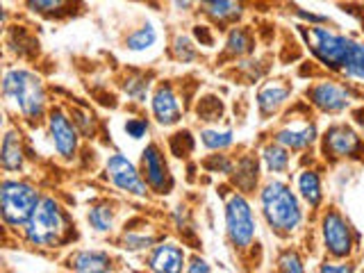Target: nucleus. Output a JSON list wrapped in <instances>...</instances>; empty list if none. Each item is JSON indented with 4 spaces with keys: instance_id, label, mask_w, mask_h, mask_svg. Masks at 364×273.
<instances>
[{
    "instance_id": "obj_18",
    "label": "nucleus",
    "mask_w": 364,
    "mask_h": 273,
    "mask_svg": "<svg viewBox=\"0 0 364 273\" xmlns=\"http://www.w3.org/2000/svg\"><path fill=\"white\" fill-rule=\"evenodd\" d=\"M68 267L73 271L82 273H100V271H112V257L105 250H77L75 255L68 259Z\"/></svg>"
},
{
    "instance_id": "obj_2",
    "label": "nucleus",
    "mask_w": 364,
    "mask_h": 273,
    "mask_svg": "<svg viewBox=\"0 0 364 273\" xmlns=\"http://www.w3.org/2000/svg\"><path fill=\"white\" fill-rule=\"evenodd\" d=\"M259 205L264 221L278 235H291L303 223V208L299 203V196L280 180H271L262 187Z\"/></svg>"
},
{
    "instance_id": "obj_3",
    "label": "nucleus",
    "mask_w": 364,
    "mask_h": 273,
    "mask_svg": "<svg viewBox=\"0 0 364 273\" xmlns=\"http://www.w3.org/2000/svg\"><path fill=\"white\" fill-rule=\"evenodd\" d=\"M3 96L28 123H37L46 114V89L37 73L28 68H9L3 77Z\"/></svg>"
},
{
    "instance_id": "obj_37",
    "label": "nucleus",
    "mask_w": 364,
    "mask_h": 273,
    "mask_svg": "<svg viewBox=\"0 0 364 273\" xmlns=\"http://www.w3.org/2000/svg\"><path fill=\"white\" fill-rule=\"evenodd\" d=\"M187 271H191V273H198V271L210 273V271H212V267H210V262H208V259H203V257H198V255H196V257H191Z\"/></svg>"
},
{
    "instance_id": "obj_26",
    "label": "nucleus",
    "mask_w": 364,
    "mask_h": 273,
    "mask_svg": "<svg viewBox=\"0 0 364 273\" xmlns=\"http://www.w3.org/2000/svg\"><path fill=\"white\" fill-rule=\"evenodd\" d=\"M200 141L208 151H225L235 144V134L232 130H203Z\"/></svg>"
},
{
    "instance_id": "obj_39",
    "label": "nucleus",
    "mask_w": 364,
    "mask_h": 273,
    "mask_svg": "<svg viewBox=\"0 0 364 273\" xmlns=\"http://www.w3.org/2000/svg\"><path fill=\"white\" fill-rule=\"evenodd\" d=\"M171 3H173L180 11H187V9H191L193 5H196L198 0H171Z\"/></svg>"
},
{
    "instance_id": "obj_17",
    "label": "nucleus",
    "mask_w": 364,
    "mask_h": 273,
    "mask_svg": "<svg viewBox=\"0 0 364 273\" xmlns=\"http://www.w3.org/2000/svg\"><path fill=\"white\" fill-rule=\"evenodd\" d=\"M0 164L11 173V171H21L26 164V151H23V139L18 130H7L3 136V146H0Z\"/></svg>"
},
{
    "instance_id": "obj_5",
    "label": "nucleus",
    "mask_w": 364,
    "mask_h": 273,
    "mask_svg": "<svg viewBox=\"0 0 364 273\" xmlns=\"http://www.w3.org/2000/svg\"><path fill=\"white\" fill-rule=\"evenodd\" d=\"M303 37L307 41V48H310V53L318 62L328 66L330 71L341 73V68H344V62H346L348 46L353 39L344 37V34H337L330 28H323L321 23H318V26L303 28Z\"/></svg>"
},
{
    "instance_id": "obj_8",
    "label": "nucleus",
    "mask_w": 364,
    "mask_h": 273,
    "mask_svg": "<svg viewBox=\"0 0 364 273\" xmlns=\"http://www.w3.org/2000/svg\"><path fill=\"white\" fill-rule=\"evenodd\" d=\"M48 136H50L55 153L62 159L75 157L77 146H80V130L75 121H71V117L60 107L50 109L48 114Z\"/></svg>"
},
{
    "instance_id": "obj_33",
    "label": "nucleus",
    "mask_w": 364,
    "mask_h": 273,
    "mask_svg": "<svg viewBox=\"0 0 364 273\" xmlns=\"http://www.w3.org/2000/svg\"><path fill=\"white\" fill-rule=\"evenodd\" d=\"M123 130L130 139H141V136H146V132H148V121H144L139 117H132V119L125 121Z\"/></svg>"
},
{
    "instance_id": "obj_34",
    "label": "nucleus",
    "mask_w": 364,
    "mask_h": 273,
    "mask_svg": "<svg viewBox=\"0 0 364 273\" xmlns=\"http://www.w3.org/2000/svg\"><path fill=\"white\" fill-rule=\"evenodd\" d=\"M221 114H223V107H221V102L216 100V98L212 102V107H208V102H205V100L198 102V117L203 121H219Z\"/></svg>"
},
{
    "instance_id": "obj_11",
    "label": "nucleus",
    "mask_w": 364,
    "mask_h": 273,
    "mask_svg": "<svg viewBox=\"0 0 364 273\" xmlns=\"http://www.w3.org/2000/svg\"><path fill=\"white\" fill-rule=\"evenodd\" d=\"M362 139L360 134L350 128V125L337 123L330 125L328 132L323 134V153L330 159H344V157H355L362 153Z\"/></svg>"
},
{
    "instance_id": "obj_20",
    "label": "nucleus",
    "mask_w": 364,
    "mask_h": 273,
    "mask_svg": "<svg viewBox=\"0 0 364 273\" xmlns=\"http://www.w3.org/2000/svg\"><path fill=\"white\" fill-rule=\"evenodd\" d=\"M341 75H344L346 80H353V82L364 85V43L350 41L344 68H341Z\"/></svg>"
},
{
    "instance_id": "obj_40",
    "label": "nucleus",
    "mask_w": 364,
    "mask_h": 273,
    "mask_svg": "<svg viewBox=\"0 0 364 273\" xmlns=\"http://www.w3.org/2000/svg\"><path fill=\"white\" fill-rule=\"evenodd\" d=\"M321 271H339V273H348V271H353V267H348V264H323V267H321Z\"/></svg>"
},
{
    "instance_id": "obj_30",
    "label": "nucleus",
    "mask_w": 364,
    "mask_h": 273,
    "mask_svg": "<svg viewBox=\"0 0 364 273\" xmlns=\"http://www.w3.org/2000/svg\"><path fill=\"white\" fill-rule=\"evenodd\" d=\"M173 53L180 62H193L196 60V48H193V43L189 41V37H176V43H173Z\"/></svg>"
},
{
    "instance_id": "obj_1",
    "label": "nucleus",
    "mask_w": 364,
    "mask_h": 273,
    "mask_svg": "<svg viewBox=\"0 0 364 273\" xmlns=\"http://www.w3.org/2000/svg\"><path fill=\"white\" fill-rule=\"evenodd\" d=\"M68 232H71L68 214L53 196H43L39 200V205L34 208L26 228H23L26 242L37 248L62 246L68 239Z\"/></svg>"
},
{
    "instance_id": "obj_24",
    "label": "nucleus",
    "mask_w": 364,
    "mask_h": 273,
    "mask_svg": "<svg viewBox=\"0 0 364 273\" xmlns=\"http://www.w3.org/2000/svg\"><path fill=\"white\" fill-rule=\"evenodd\" d=\"M155 43H157V30H155L153 23H146V26L136 28L132 34H128V37H125V48L132 50V53L151 50Z\"/></svg>"
},
{
    "instance_id": "obj_12",
    "label": "nucleus",
    "mask_w": 364,
    "mask_h": 273,
    "mask_svg": "<svg viewBox=\"0 0 364 273\" xmlns=\"http://www.w3.org/2000/svg\"><path fill=\"white\" fill-rule=\"evenodd\" d=\"M141 173L155 193H168L173 187V178L168 173V164L157 144H148L141 153Z\"/></svg>"
},
{
    "instance_id": "obj_10",
    "label": "nucleus",
    "mask_w": 364,
    "mask_h": 273,
    "mask_svg": "<svg viewBox=\"0 0 364 273\" xmlns=\"http://www.w3.org/2000/svg\"><path fill=\"white\" fill-rule=\"evenodd\" d=\"M307 98H310V102L318 112L339 114L350 107V102L355 96H353V91L348 87L333 82V80H326V82H318L307 91Z\"/></svg>"
},
{
    "instance_id": "obj_31",
    "label": "nucleus",
    "mask_w": 364,
    "mask_h": 273,
    "mask_svg": "<svg viewBox=\"0 0 364 273\" xmlns=\"http://www.w3.org/2000/svg\"><path fill=\"white\" fill-rule=\"evenodd\" d=\"M125 94H128L130 98L134 100H146V94H148V80L144 77H128L125 80Z\"/></svg>"
},
{
    "instance_id": "obj_41",
    "label": "nucleus",
    "mask_w": 364,
    "mask_h": 273,
    "mask_svg": "<svg viewBox=\"0 0 364 273\" xmlns=\"http://www.w3.org/2000/svg\"><path fill=\"white\" fill-rule=\"evenodd\" d=\"M355 123H358V128H360L362 134H364V109H360V112L355 114Z\"/></svg>"
},
{
    "instance_id": "obj_4",
    "label": "nucleus",
    "mask_w": 364,
    "mask_h": 273,
    "mask_svg": "<svg viewBox=\"0 0 364 273\" xmlns=\"http://www.w3.org/2000/svg\"><path fill=\"white\" fill-rule=\"evenodd\" d=\"M39 189L28 180L5 178L0 185V214L7 228H26L34 208L39 205Z\"/></svg>"
},
{
    "instance_id": "obj_19",
    "label": "nucleus",
    "mask_w": 364,
    "mask_h": 273,
    "mask_svg": "<svg viewBox=\"0 0 364 273\" xmlns=\"http://www.w3.org/2000/svg\"><path fill=\"white\" fill-rule=\"evenodd\" d=\"M203 11L216 23H230L242 14V5L237 0H198Z\"/></svg>"
},
{
    "instance_id": "obj_35",
    "label": "nucleus",
    "mask_w": 364,
    "mask_h": 273,
    "mask_svg": "<svg viewBox=\"0 0 364 273\" xmlns=\"http://www.w3.org/2000/svg\"><path fill=\"white\" fill-rule=\"evenodd\" d=\"M89 119H94V117H89L87 112H73V121L77 125V130L82 134H87V136L94 134V121L89 123Z\"/></svg>"
},
{
    "instance_id": "obj_13",
    "label": "nucleus",
    "mask_w": 364,
    "mask_h": 273,
    "mask_svg": "<svg viewBox=\"0 0 364 273\" xmlns=\"http://www.w3.org/2000/svg\"><path fill=\"white\" fill-rule=\"evenodd\" d=\"M151 109H153V117L159 125H176L182 119V105H180V98L176 94V89L171 87L168 82L159 85L155 89V94L151 98Z\"/></svg>"
},
{
    "instance_id": "obj_16",
    "label": "nucleus",
    "mask_w": 364,
    "mask_h": 273,
    "mask_svg": "<svg viewBox=\"0 0 364 273\" xmlns=\"http://www.w3.org/2000/svg\"><path fill=\"white\" fill-rule=\"evenodd\" d=\"M289 98V87L282 85L280 80H273V82H267L257 91V109L262 117H273L284 102Z\"/></svg>"
},
{
    "instance_id": "obj_7",
    "label": "nucleus",
    "mask_w": 364,
    "mask_h": 273,
    "mask_svg": "<svg viewBox=\"0 0 364 273\" xmlns=\"http://www.w3.org/2000/svg\"><path fill=\"white\" fill-rule=\"evenodd\" d=\"M107 178L109 182L117 189L130 193V196H136V198H146L148 196V182L144 178V173L139 168H136L128 157L121 155V153H112L107 157Z\"/></svg>"
},
{
    "instance_id": "obj_25",
    "label": "nucleus",
    "mask_w": 364,
    "mask_h": 273,
    "mask_svg": "<svg viewBox=\"0 0 364 273\" xmlns=\"http://www.w3.org/2000/svg\"><path fill=\"white\" fill-rule=\"evenodd\" d=\"M235 185L242 191H250L257 182V159L255 157H242L232 168Z\"/></svg>"
},
{
    "instance_id": "obj_15",
    "label": "nucleus",
    "mask_w": 364,
    "mask_h": 273,
    "mask_svg": "<svg viewBox=\"0 0 364 273\" xmlns=\"http://www.w3.org/2000/svg\"><path fill=\"white\" fill-rule=\"evenodd\" d=\"M273 139L282 144L289 151H305L316 141V125L314 123H291L273 134Z\"/></svg>"
},
{
    "instance_id": "obj_28",
    "label": "nucleus",
    "mask_w": 364,
    "mask_h": 273,
    "mask_svg": "<svg viewBox=\"0 0 364 273\" xmlns=\"http://www.w3.org/2000/svg\"><path fill=\"white\" fill-rule=\"evenodd\" d=\"M71 0H26V5L30 11L34 14H41V16H55L64 11L68 7Z\"/></svg>"
},
{
    "instance_id": "obj_9",
    "label": "nucleus",
    "mask_w": 364,
    "mask_h": 273,
    "mask_svg": "<svg viewBox=\"0 0 364 273\" xmlns=\"http://www.w3.org/2000/svg\"><path fill=\"white\" fill-rule=\"evenodd\" d=\"M323 246L333 257H348L353 250V230L337 210H328L321 221Z\"/></svg>"
},
{
    "instance_id": "obj_14",
    "label": "nucleus",
    "mask_w": 364,
    "mask_h": 273,
    "mask_svg": "<svg viewBox=\"0 0 364 273\" xmlns=\"http://www.w3.org/2000/svg\"><path fill=\"white\" fill-rule=\"evenodd\" d=\"M146 264L153 271L178 273V271H182V267H185V250L173 242L157 244V246H153L151 255H148V259H146Z\"/></svg>"
},
{
    "instance_id": "obj_38",
    "label": "nucleus",
    "mask_w": 364,
    "mask_h": 273,
    "mask_svg": "<svg viewBox=\"0 0 364 273\" xmlns=\"http://www.w3.org/2000/svg\"><path fill=\"white\" fill-rule=\"evenodd\" d=\"M193 34H196V39L200 41V46H212L214 39H212V32L208 26H196L193 28Z\"/></svg>"
},
{
    "instance_id": "obj_29",
    "label": "nucleus",
    "mask_w": 364,
    "mask_h": 273,
    "mask_svg": "<svg viewBox=\"0 0 364 273\" xmlns=\"http://www.w3.org/2000/svg\"><path fill=\"white\" fill-rule=\"evenodd\" d=\"M121 244L125 250H148L155 246V235L153 232H125Z\"/></svg>"
},
{
    "instance_id": "obj_32",
    "label": "nucleus",
    "mask_w": 364,
    "mask_h": 273,
    "mask_svg": "<svg viewBox=\"0 0 364 273\" xmlns=\"http://www.w3.org/2000/svg\"><path fill=\"white\" fill-rule=\"evenodd\" d=\"M278 269H280V271L301 273V271H303V259L299 257V253H291V250H287V253H282V255L278 257Z\"/></svg>"
},
{
    "instance_id": "obj_36",
    "label": "nucleus",
    "mask_w": 364,
    "mask_h": 273,
    "mask_svg": "<svg viewBox=\"0 0 364 273\" xmlns=\"http://www.w3.org/2000/svg\"><path fill=\"white\" fill-rule=\"evenodd\" d=\"M208 168L210 171H221V173H232V162L230 159H225V155H212V159L208 162Z\"/></svg>"
},
{
    "instance_id": "obj_21",
    "label": "nucleus",
    "mask_w": 364,
    "mask_h": 273,
    "mask_svg": "<svg viewBox=\"0 0 364 273\" xmlns=\"http://www.w3.org/2000/svg\"><path fill=\"white\" fill-rule=\"evenodd\" d=\"M299 193H301V198L310 205V208H318V205H321L323 191H321V178H318L316 171H301Z\"/></svg>"
},
{
    "instance_id": "obj_22",
    "label": "nucleus",
    "mask_w": 364,
    "mask_h": 273,
    "mask_svg": "<svg viewBox=\"0 0 364 273\" xmlns=\"http://www.w3.org/2000/svg\"><path fill=\"white\" fill-rule=\"evenodd\" d=\"M262 159H264L269 173H287L289 171V148L278 141L262 148Z\"/></svg>"
},
{
    "instance_id": "obj_27",
    "label": "nucleus",
    "mask_w": 364,
    "mask_h": 273,
    "mask_svg": "<svg viewBox=\"0 0 364 273\" xmlns=\"http://www.w3.org/2000/svg\"><path fill=\"white\" fill-rule=\"evenodd\" d=\"M225 50L230 55H237V57L253 50V39H250L248 30H244V28L230 30V34H228V41H225Z\"/></svg>"
},
{
    "instance_id": "obj_23",
    "label": "nucleus",
    "mask_w": 364,
    "mask_h": 273,
    "mask_svg": "<svg viewBox=\"0 0 364 273\" xmlns=\"http://www.w3.org/2000/svg\"><path fill=\"white\" fill-rule=\"evenodd\" d=\"M87 221L96 232L105 235L114 230V210L109 203H96L87 212Z\"/></svg>"
},
{
    "instance_id": "obj_6",
    "label": "nucleus",
    "mask_w": 364,
    "mask_h": 273,
    "mask_svg": "<svg viewBox=\"0 0 364 273\" xmlns=\"http://www.w3.org/2000/svg\"><path fill=\"white\" fill-rule=\"evenodd\" d=\"M225 235L235 250H248L255 242V216L244 193H230L225 200Z\"/></svg>"
}]
</instances>
